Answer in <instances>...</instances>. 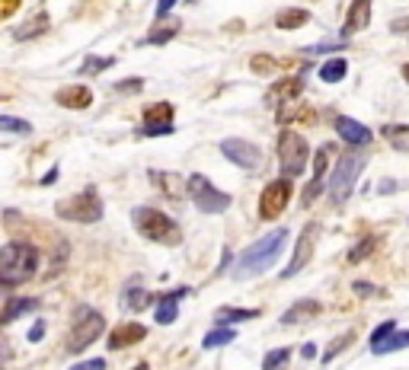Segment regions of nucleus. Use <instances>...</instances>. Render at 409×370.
I'll return each mask as SVG.
<instances>
[{
	"mask_svg": "<svg viewBox=\"0 0 409 370\" xmlns=\"http://www.w3.org/2000/svg\"><path fill=\"white\" fill-rule=\"evenodd\" d=\"M176 33H179V19H170L167 26H157V29H151V35L144 39V45H163V41H170Z\"/></svg>",
	"mask_w": 409,
	"mask_h": 370,
	"instance_id": "29",
	"label": "nucleus"
},
{
	"mask_svg": "<svg viewBox=\"0 0 409 370\" xmlns=\"http://www.w3.org/2000/svg\"><path fill=\"white\" fill-rule=\"evenodd\" d=\"M250 67L256 71V74H269V71H275L278 67V61H272L269 55H256V58L250 61Z\"/></svg>",
	"mask_w": 409,
	"mask_h": 370,
	"instance_id": "36",
	"label": "nucleus"
},
{
	"mask_svg": "<svg viewBox=\"0 0 409 370\" xmlns=\"http://www.w3.org/2000/svg\"><path fill=\"white\" fill-rule=\"evenodd\" d=\"M301 354H304V361H313V358H317V345H301Z\"/></svg>",
	"mask_w": 409,
	"mask_h": 370,
	"instance_id": "46",
	"label": "nucleus"
},
{
	"mask_svg": "<svg viewBox=\"0 0 409 370\" xmlns=\"http://www.w3.org/2000/svg\"><path fill=\"white\" fill-rule=\"evenodd\" d=\"M390 33L393 35H409V17H397L390 23Z\"/></svg>",
	"mask_w": 409,
	"mask_h": 370,
	"instance_id": "40",
	"label": "nucleus"
},
{
	"mask_svg": "<svg viewBox=\"0 0 409 370\" xmlns=\"http://www.w3.org/2000/svg\"><path fill=\"white\" fill-rule=\"evenodd\" d=\"M106 329V320H102L100 310H93V306H77L74 310V326H71V342H67V351L77 354L90 348L96 338L102 335Z\"/></svg>",
	"mask_w": 409,
	"mask_h": 370,
	"instance_id": "7",
	"label": "nucleus"
},
{
	"mask_svg": "<svg viewBox=\"0 0 409 370\" xmlns=\"http://www.w3.org/2000/svg\"><path fill=\"white\" fill-rule=\"evenodd\" d=\"M336 134L345 140V144H352V147H367L371 144V128L361 122H355V118L349 115H336Z\"/></svg>",
	"mask_w": 409,
	"mask_h": 370,
	"instance_id": "14",
	"label": "nucleus"
},
{
	"mask_svg": "<svg viewBox=\"0 0 409 370\" xmlns=\"http://www.w3.org/2000/svg\"><path fill=\"white\" fill-rule=\"evenodd\" d=\"M112 64H116V58H100V55H93V58H87L84 61V64H80V74H102V71H109V67H112Z\"/></svg>",
	"mask_w": 409,
	"mask_h": 370,
	"instance_id": "33",
	"label": "nucleus"
},
{
	"mask_svg": "<svg viewBox=\"0 0 409 370\" xmlns=\"http://www.w3.org/2000/svg\"><path fill=\"white\" fill-rule=\"evenodd\" d=\"M154 297H151V290L144 288L141 281L134 278V281H128L125 284V290H122V306H125V310H131V313H141L144 306L151 304Z\"/></svg>",
	"mask_w": 409,
	"mask_h": 370,
	"instance_id": "19",
	"label": "nucleus"
},
{
	"mask_svg": "<svg viewBox=\"0 0 409 370\" xmlns=\"http://www.w3.org/2000/svg\"><path fill=\"white\" fill-rule=\"evenodd\" d=\"M42 335H45V322L39 320L33 329H29V342H42Z\"/></svg>",
	"mask_w": 409,
	"mask_h": 370,
	"instance_id": "44",
	"label": "nucleus"
},
{
	"mask_svg": "<svg viewBox=\"0 0 409 370\" xmlns=\"http://www.w3.org/2000/svg\"><path fill=\"white\" fill-rule=\"evenodd\" d=\"M352 288H355V294H374V284H367V281H355V284H352Z\"/></svg>",
	"mask_w": 409,
	"mask_h": 370,
	"instance_id": "45",
	"label": "nucleus"
},
{
	"mask_svg": "<svg viewBox=\"0 0 409 370\" xmlns=\"http://www.w3.org/2000/svg\"><path fill=\"white\" fill-rule=\"evenodd\" d=\"M291 195H294L291 179H284L282 176V179L269 182L266 189H262V195H259V217H262V221H275L284 207H288Z\"/></svg>",
	"mask_w": 409,
	"mask_h": 370,
	"instance_id": "9",
	"label": "nucleus"
},
{
	"mask_svg": "<svg viewBox=\"0 0 409 370\" xmlns=\"http://www.w3.org/2000/svg\"><path fill=\"white\" fill-rule=\"evenodd\" d=\"M185 294H189V288H176V290H170V294L160 297L154 320H157L160 326H170V322H176V313H179V300H183Z\"/></svg>",
	"mask_w": 409,
	"mask_h": 370,
	"instance_id": "18",
	"label": "nucleus"
},
{
	"mask_svg": "<svg viewBox=\"0 0 409 370\" xmlns=\"http://www.w3.org/2000/svg\"><path fill=\"white\" fill-rule=\"evenodd\" d=\"M55 102L64 109H74V112H80V109H90L93 102V93L90 86H84V83H71V86H64V90L55 93Z\"/></svg>",
	"mask_w": 409,
	"mask_h": 370,
	"instance_id": "16",
	"label": "nucleus"
},
{
	"mask_svg": "<svg viewBox=\"0 0 409 370\" xmlns=\"http://www.w3.org/2000/svg\"><path fill=\"white\" fill-rule=\"evenodd\" d=\"M55 179H58V169H48V173L42 176V182H39V185H51Z\"/></svg>",
	"mask_w": 409,
	"mask_h": 370,
	"instance_id": "47",
	"label": "nucleus"
},
{
	"mask_svg": "<svg viewBox=\"0 0 409 370\" xmlns=\"http://www.w3.org/2000/svg\"><path fill=\"white\" fill-rule=\"evenodd\" d=\"M39 272V249L33 243L13 239L0 249V288H17Z\"/></svg>",
	"mask_w": 409,
	"mask_h": 370,
	"instance_id": "2",
	"label": "nucleus"
},
{
	"mask_svg": "<svg viewBox=\"0 0 409 370\" xmlns=\"http://www.w3.org/2000/svg\"><path fill=\"white\" fill-rule=\"evenodd\" d=\"M400 74H403V80L409 83V64H403V71H400Z\"/></svg>",
	"mask_w": 409,
	"mask_h": 370,
	"instance_id": "48",
	"label": "nucleus"
},
{
	"mask_svg": "<svg viewBox=\"0 0 409 370\" xmlns=\"http://www.w3.org/2000/svg\"><path fill=\"white\" fill-rule=\"evenodd\" d=\"M45 29H48V13H35V17H29L26 19L23 26H17V29H13V39L17 41H29V39H35V35H42Z\"/></svg>",
	"mask_w": 409,
	"mask_h": 370,
	"instance_id": "20",
	"label": "nucleus"
},
{
	"mask_svg": "<svg viewBox=\"0 0 409 370\" xmlns=\"http://www.w3.org/2000/svg\"><path fill=\"white\" fill-rule=\"evenodd\" d=\"M291 358V348H272V351L262 358V370H282Z\"/></svg>",
	"mask_w": 409,
	"mask_h": 370,
	"instance_id": "31",
	"label": "nucleus"
},
{
	"mask_svg": "<svg viewBox=\"0 0 409 370\" xmlns=\"http://www.w3.org/2000/svg\"><path fill=\"white\" fill-rule=\"evenodd\" d=\"M365 156L358 154H343L333 166V179H329V198L333 205H345L352 195V189L358 185V176L365 173Z\"/></svg>",
	"mask_w": 409,
	"mask_h": 370,
	"instance_id": "5",
	"label": "nucleus"
},
{
	"mask_svg": "<svg viewBox=\"0 0 409 370\" xmlns=\"http://www.w3.org/2000/svg\"><path fill=\"white\" fill-rule=\"evenodd\" d=\"M349 41L339 39V41H320V45H310V48H304V55H320V51H336V48H345Z\"/></svg>",
	"mask_w": 409,
	"mask_h": 370,
	"instance_id": "37",
	"label": "nucleus"
},
{
	"mask_svg": "<svg viewBox=\"0 0 409 370\" xmlns=\"http://www.w3.org/2000/svg\"><path fill=\"white\" fill-rule=\"evenodd\" d=\"M371 23V0H352L349 3V17L343 23V39L349 41L355 33H361Z\"/></svg>",
	"mask_w": 409,
	"mask_h": 370,
	"instance_id": "15",
	"label": "nucleus"
},
{
	"mask_svg": "<svg viewBox=\"0 0 409 370\" xmlns=\"http://www.w3.org/2000/svg\"><path fill=\"white\" fill-rule=\"evenodd\" d=\"M144 90V80L141 77H128V80L116 83V93H141Z\"/></svg>",
	"mask_w": 409,
	"mask_h": 370,
	"instance_id": "38",
	"label": "nucleus"
},
{
	"mask_svg": "<svg viewBox=\"0 0 409 370\" xmlns=\"http://www.w3.org/2000/svg\"><path fill=\"white\" fill-rule=\"evenodd\" d=\"M317 233H320L317 223H307V227H304V233L298 237V249H294V255H291V265H288V268L282 272V278H294V275H298L304 265L310 262L313 246H317Z\"/></svg>",
	"mask_w": 409,
	"mask_h": 370,
	"instance_id": "12",
	"label": "nucleus"
},
{
	"mask_svg": "<svg viewBox=\"0 0 409 370\" xmlns=\"http://www.w3.org/2000/svg\"><path fill=\"white\" fill-rule=\"evenodd\" d=\"M345 74H349L345 58H329L323 67H320V80H323V83H339Z\"/></svg>",
	"mask_w": 409,
	"mask_h": 370,
	"instance_id": "27",
	"label": "nucleus"
},
{
	"mask_svg": "<svg viewBox=\"0 0 409 370\" xmlns=\"http://www.w3.org/2000/svg\"><path fill=\"white\" fill-rule=\"evenodd\" d=\"M307 160H310L307 140L298 131H291V128H284V131L278 134V169H282V176L284 179L301 176L304 169H307Z\"/></svg>",
	"mask_w": 409,
	"mask_h": 370,
	"instance_id": "6",
	"label": "nucleus"
},
{
	"mask_svg": "<svg viewBox=\"0 0 409 370\" xmlns=\"http://www.w3.org/2000/svg\"><path fill=\"white\" fill-rule=\"evenodd\" d=\"M17 7H19V0H0V19H7Z\"/></svg>",
	"mask_w": 409,
	"mask_h": 370,
	"instance_id": "43",
	"label": "nucleus"
},
{
	"mask_svg": "<svg viewBox=\"0 0 409 370\" xmlns=\"http://www.w3.org/2000/svg\"><path fill=\"white\" fill-rule=\"evenodd\" d=\"M0 131H13V134H33V124L26 122V118L0 115Z\"/></svg>",
	"mask_w": 409,
	"mask_h": 370,
	"instance_id": "34",
	"label": "nucleus"
},
{
	"mask_svg": "<svg viewBox=\"0 0 409 370\" xmlns=\"http://www.w3.org/2000/svg\"><path fill=\"white\" fill-rule=\"evenodd\" d=\"M35 310H39V300H35V297H17V300H10V304L3 306L0 322H13V320H19L26 313H35Z\"/></svg>",
	"mask_w": 409,
	"mask_h": 370,
	"instance_id": "21",
	"label": "nucleus"
},
{
	"mask_svg": "<svg viewBox=\"0 0 409 370\" xmlns=\"http://www.w3.org/2000/svg\"><path fill=\"white\" fill-rule=\"evenodd\" d=\"M393 329H397V322H393V320L381 322V326H377V329H374V332H371V345H374V342H381V338H387V335H390V332H393Z\"/></svg>",
	"mask_w": 409,
	"mask_h": 370,
	"instance_id": "39",
	"label": "nucleus"
},
{
	"mask_svg": "<svg viewBox=\"0 0 409 370\" xmlns=\"http://www.w3.org/2000/svg\"><path fill=\"white\" fill-rule=\"evenodd\" d=\"M284 243H288V230H272L266 233L262 239H256L250 249H243L240 259H237V265L230 268V275H234L237 281H246V278H259V275H266L272 265L278 262V255H282Z\"/></svg>",
	"mask_w": 409,
	"mask_h": 370,
	"instance_id": "1",
	"label": "nucleus"
},
{
	"mask_svg": "<svg viewBox=\"0 0 409 370\" xmlns=\"http://www.w3.org/2000/svg\"><path fill=\"white\" fill-rule=\"evenodd\" d=\"M403 348H409V329L406 332L393 329L387 338L374 342V345H371V351H374V354H393V351H403Z\"/></svg>",
	"mask_w": 409,
	"mask_h": 370,
	"instance_id": "24",
	"label": "nucleus"
},
{
	"mask_svg": "<svg viewBox=\"0 0 409 370\" xmlns=\"http://www.w3.org/2000/svg\"><path fill=\"white\" fill-rule=\"evenodd\" d=\"M55 214H58L61 221L96 223V221H102V198L93 185H87V189L77 192V195L61 198L58 205H55Z\"/></svg>",
	"mask_w": 409,
	"mask_h": 370,
	"instance_id": "4",
	"label": "nucleus"
},
{
	"mask_svg": "<svg viewBox=\"0 0 409 370\" xmlns=\"http://www.w3.org/2000/svg\"><path fill=\"white\" fill-rule=\"evenodd\" d=\"M151 182H160V192L163 195H170V198H179V176H173V173H151Z\"/></svg>",
	"mask_w": 409,
	"mask_h": 370,
	"instance_id": "30",
	"label": "nucleus"
},
{
	"mask_svg": "<svg viewBox=\"0 0 409 370\" xmlns=\"http://www.w3.org/2000/svg\"><path fill=\"white\" fill-rule=\"evenodd\" d=\"M259 310H243V306H221L215 313V322L217 326H234V322H246V320H256Z\"/></svg>",
	"mask_w": 409,
	"mask_h": 370,
	"instance_id": "23",
	"label": "nucleus"
},
{
	"mask_svg": "<svg viewBox=\"0 0 409 370\" xmlns=\"http://www.w3.org/2000/svg\"><path fill=\"white\" fill-rule=\"evenodd\" d=\"M134 370H151V367H147V364H141V367H134Z\"/></svg>",
	"mask_w": 409,
	"mask_h": 370,
	"instance_id": "49",
	"label": "nucleus"
},
{
	"mask_svg": "<svg viewBox=\"0 0 409 370\" xmlns=\"http://www.w3.org/2000/svg\"><path fill=\"white\" fill-rule=\"evenodd\" d=\"M71 370H106V361H102V358H93V361H80V364H74Z\"/></svg>",
	"mask_w": 409,
	"mask_h": 370,
	"instance_id": "41",
	"label": "nucleus"
},
{
	"mask_svg": "<svg viewBox=\"0 0 409 370\" xmlns=\"http://www.w3.org/2000/svg\"><path fill=\"white\" fill-rule=\"evenodd\" d=\"M352 338H355V332H345V335L339 338L336 345H329V348L323 351V361H333V358H336L339 351H343V348H349V345H352Z\"/></svg>",
	"mask_w": 409,
	"mask_h": 370,
	"instance_id": "35",
	"label": "nucleus"
},
{
	"mask_svg": "<svg viewBox=\"0 0 409 370\" xmlns=\"http://www.w3.org/2000/svg\"><path fill=\"white\" fill-rule=\"evenodd\" d=\"M336 156L333 144H323V147H317V154H313V179H310V185L304 189V207L313 201V198L320 195V189H323V179H326V169H329V160Z\"/></svg>",
	"mask_w": 409,
	"mask_h": 370,
	"instance_id": "13",
	"label": "nucleus"
},
{
	"mask_svg": "<svg viewBox=\"0 0 409 370\" xmlns=\"http://www.w3.org/2000/svg\"><path fill=\"white\" fill-rule=\"evenodd\" d=\"M320 313V304L317 300H298V304L291 306V310L282 316L284 326H294V322H301V320H310V316H317Z\"/></svg>",
	"mask_w": 409,
	"mask_h": 370,
	"instance_id": "26",
	"label": "nucleus"
},
{
	"mask_svg": "<svg viewBox=\"0 0 409 370\" xmlns=\"http://www.w3.org/2000/svg\"><path fill=\"white\" fill-rule=\"evenodd\" d=\"M237 338L234 326H217V329H211L208 335L201 338V348H221V345H230Z\"/></svg>",
	"mask_w": 409,
	"mask_h": 370,
	"instance_id": "28",
	"label": "nucleus"
},
{
	"mask_svg": "<svg viewBox=\"0 0 409 370\" xmlns=\"http://www.w3.org/2000/svg\"><path fill=\"white\" fill-rule=\"evenodd\" d=\"M141 338H147V326H141V322H122V326H116L112 335H109V348L118 351V348L138 345Z\"/></svg>",
	"mask_w": 409,
	"mask_h": 370,
	"instance_id": "17",
	"label": "nucleus"
},
{
	"mask_svg": "<svg viewBox=\"0 0 409 370\" xmlns=\"http://www.w3.org/2000/svg\"><path fill=\"white\" fill-rule=\"evenodd\" d=\"M304 90V80L301 77H284V80H278L275 86H272V93H269V102H278V99H294V96H301Z\"/></svg>",
	"mask_w": 409,
	"mask_h": 370,
	"instance_id": "22",
	"label": "nucleus"
},
{
	"mask_svg": "<svg viewBox=\"0 0 409 370\" xmlns=\"http://www.w3.org/2000/svg\"><path fill=\"white\" fill-rule=\"evenodd\" d=\"M173 131L176 124H173V106L170 102H154V106L144 109V124H141L144 138H167Z\"/></svg>",
	"mask_w": 409,
	"mask_h": 370,
	"instance_id": "10",
	"label": "nucleus"
},
{
	"mask_svg": "<svg viewBox=\"0 0 409 370\" xmlns=\"http://www.w3.org/2000/svg\"><path fill=\"white\" fill-rule=\"evenodd\" d=\"M275 23H278V29H284V33H288V29H301V26L310 23V13L304 7H288V10L278 13Z\"/></svg>",
	"mask_w": 409,
	"mask_h": 370,
	"instance_id": "25",
	"label": "nucleus"
},
{
	"mask_svg": "<svg viewBox=\"0 0 409 370\" xmlns=\"http://www.w3.org/2000/svg\"><path fill=\"white\" fill-rule=\"evenodd\" d=\"M185 192H189V198H192V205L199 207V211H205V214H221V211L230 207V195L215 189L211 179H205L201 173H192L189 179H185Z\"/></svg>",
	"mask_w": 409,
	"mask_h": 370,
	"instance_id": "8",
	"label": "nucleus"
},
{
	"mask_svg": "<svg viewBox=\"0 0 409 370\" xmlns=\"http://www.w3.org/2000/svg\"><path fill=\"white\" fill-rule=\"evenodd\" d=\"M131 223L144 239L160 243V246H179V239H183L179 223H176L173 217H167L163 211H157V207H134Z\"/></svg>",
	"mask_w": 409,
	"mask_h": 370,
	"instance_id": "3",
	"label": "nucleus"
},
{
	"mask_svg": "<svg viewBox=\"0 0 409 370\" xmlns=\"http://www.w3.org/2000/svg\"><path fill=\"white\" fill-rule=\"evenodd\" d=\"M221 154H224L230 163L240 166V169H259V166H262V150H259L256 144H250V140H243V138L221 140Z\"/></svg>",
	"mask_w": 409,
	"mask_h": 370,
	"instance_id": "11",
	"label": "nucleus"
},
{
	"mask_svg": "<svg viewBox=\"0 0 409 370\" xmlns=\"http://www.w3.org/2000/svg\"><path fill=\"white\" fill-rule=\"evenodd\" d=\"M0 99H3V96H0Z\"/></svg>",
	"mask_w": 409,
	"mask_h": 370,
	"instance_id": "50",
	"label": "nucleus"
},
{
	"mask_svg": "<svg viewBox=\"0 0 409 370\" xmlns=\"http://www.w3.org/2000/svg\"><path fill=\"white\" fill-rule=\"evenodd\" d=\"M377 243H381V239H377V237H365V239H361V243H358V246H352V252H349V262H365L367 255H371V252H374V249H377Z\"/></svg>",
	"mask_w": 409,
	"mask_h": 370,
	"instance_id": "32",
	"label": "nucleus"
},
{
	"mask_svg": "<svg viewBox=\"0 0 409 370\" xmlns=\"http://www.w3.org/2000/svg\"><path fill=\"white\" fill-rule=\"evenodd\" d=\"M173 7H176V0H157V19H167Z\"/></svg>",
	"mask_w": 409,
	"mask_h": 370,
	"instance_id": "42",
	"label": "nucleus"
}]
</instances>
